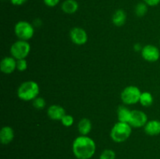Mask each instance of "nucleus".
I'll return each mask as SVG.
<instances>
[{"label":"nucleus","mask_w":160,"mask_h":159,"mask_svg":"<svg viewBox=\"0 0 160 159\" xmlns=\"http://www.w3.org/2000/svg\"><path fill=\"white\" fill-rule=\"evenodd\" d=\"M79 5L76 0H65L62 3L61 9L65 13L73 14L78 10Z\"/></svg>","instance_id":"obj_14"},{"label":"nucleus","mask_w":160,"mask_h":159,"mask_svg":"<svg viewBox=\"0 0 160 159\" xmlns=\"http://www.w3.org/2000/svg\"><path fill=\"white\" fill-rule=\"evenodd\" d=\"M28 1V0H10V2L14 6H22Z\"/></svg>","instance_id":"obj_26"},{"label":"nucleus","mask_w":160,"mask_h":159,"mask_svg":"<svg viewBox=\"0 0 160 159\" xmlns=\"http://www.w3.org/2000/svg\"><path fill=\"white\" fill-rule=\"evenodd\" d=\"M61 123L66 127H70L71 126H73V123H74V118L71 115H67L66 114L61 119Z\"/></svg>","instance_id":"obj_22"},{"label":"nucleus","mask_w":160,"mask_h":159,"mask_svg":"<svg viewBox=\"0 0 160 159\" xmlns=\"http://www.w3.org/2000/svg\"><path fill=\"white\" fill-rule=\"evenodd\" d=\"M78 131L80 134L82 136H87L88 134L90 133L91 130L92 129V122L87 118H84L78 123Z\"/></svg>","instance_id":"obj_17"},{"label":"nucleus","mask_w":160,"mask_h":159,"mask_svg":"<svg viewBox=\"0 0 160 159\" xmlns=\"http://www.w3.org/2000/svg\"><path fill=\"white\" fill-rule=\"evenodd\" d=\"M47 115L52 120H60L66 115V111L62 106L58 104H52L47 111Z\"/></svg>","instance_id":"obj_11"},{"label":"nucleus","mask_w":160,"mask_h":159,"mask_svg":"<svg viewBox=\"0 0 160 159\" xmlns=\"http://www.w3.org/2000/svg\"><path fill=\"white\" fill-rule=\"evenodd\" d=\"M14 138V131L10 126H4L0 131V140L4 145H7L12 141Z\"/></svg>","instance_id":"obj_13"},{"label":"nucleus","mask_w":160,"mask_h":159,"mask_svg":"<svg viewBox=\"0 0 160 159\" xmlns=\"http://www.w3.org/2000/svg\"><path fill=\"white\" fill-rule=\"evenodd\" d=\"M142 58L149 62H155L160 58L159 49L153 45H147L143 47L141 51Z\"/></svg>","instance_id":"obj_7"},{"label":"nucleus","mask_w":160,"mask_h":159,"mask_svg":"<svg viewBox=\"0 0 160 159\" xmlns=\"http://www.w3.org/2000/svg\"><path fill=\"white\" fill-rule=\"evenodd\" d=\"M153 101H154V99H153V96L152 95V94L146 91L142 93L139 102L144 107H149L152 104Z\"/></svg>","instance_id":"obj_18"},{"label":"nucleus","mask_w":160,"mask_h":159,"mask_svg":"<svg viewBox=\"0 0 160 159\" xmlns=\"http://www.w3.org/2000/svg\"><path fill=\"white\" fill-rule=\"evenodd\" d=\"M31 51V45L27 41L18 40L14 42L10 48V54L14 59H26Z\"/></svg>","instance_id":"obj_6"},{"label":"nucleus","mask_w":160,"mask_h":159,"mask_svg":"<svg viewBox=\"0 0 160 159\" xmlns=\"http://www.w3.org/2000/svg\"><path fill=\"white\" fill-rule=\"evenodd\" d=\"M14 32L19 40L27 41L32 38L34 34V26L29 22L21 20L16 23L14 27Z\"/></svg>","instance_id":"obj_5"},{"label":"nucleus","mask_w":160,"mask_h":159,"mask_svg":"<svg viewBox=\"0 0 160 159\" xmlns=\"http://www.w3.org/2000/svg\"><path fill=\"white\" fill-rule=\"evenodd\" d=\"M148 6H156L160 3V0H143Z\"/></svg>","instance_id":"obj_25"},{"label":"nucleus","mask_w":160,"mask_h":159,"mask_svg":"<svg viewBox=\"0 0 160 159\" xmlns=\"http://www.w3.org/2000/svg\"><path fill=\"white\" fill-rule=\"evenodd\" d=\"M142 91L136 86H128L121 92L120 98L124 104H135L140 101Z\"/></svg>","instance_id":"obj_4"},{"label":"nucleus","mask_w":160,"mask_h":159,"mask_svg":"<svg viewBox=\"0 0 160 159\" xmlns=\"http://www.w3.org/2000/svg\"><path fill=\"white\" fill-rule=\"evenodd\" d=\"M28 69V62L26 59H18L17 60V70L20 72L25 71Z\"/></svg>","instance_id":"obj_23"},{"label":"nucleus","mask_w":160,"mask_h":159,"mask_svg":"<svg viewBox=\"0 0 160 159\" xmlns=\"http://www.w3.org/2000/svg\"><path fill=\"white\" fill-rule=\"evenodd\" d=\"M145 132L148 136L154 137L160 134V121L156 119L148 121L145 126H144Z\"/></svg>","instance_id":"obj_12"},{"label":"nucleus","mask_w":160,"mask_h":159,"mask_svg":"<svg viewBox=\"0 0 160 159\" xmlns=\"http://www.w3.org/2000/svg\"><path fill=\"white\" fill-rule=\"evenodd\" d=\"M134 50H135L136 51H142L143 47H142V45H141L140 44H136V45H134Z\"/></svg>","instance_id":"obj_27"},{"label":"nucleus","mask_w":160,"mask_h":159,"mask_svg":"<svg viewBox=\"0 0 160 159\" xmlns=\"http://www.w3.org/2000/svg\"><path fill=\"white\" fill-rule=\"evenodd\" d=\"M131 132L132 126L129 123L118 122L112 126L110 137L115 143H123L131 137Z\"/></svg>","instance_id":"obj_3"},{"label":"nucleus","mask_w":160,"mask_h":159,"mask_svg":"<svg viewBox=\"0 0 160 159\" xmlns=\"http://www.w3.org/2000/svg\"><path fill=\"white\" fill-rule=\"evenodd\" d=\"M99 159H116L115 151L111 149H106L101 153Z\"/></svg>","instance_id":"obj_20"},{"label":"nucleus","mask_w":160,"mask_h":159,"mask_svg":"<svg viewBox=\"0 0 160 159\" xmlns=\"http://www.w3.org/2000/svg\"><path fill=\"white\" fill-rule=\"evenodd\" d=\"M147 123H148V116L145 112L140 110H133L131 112L129 124L132 127H144Z\"/></svg>","instance_id":"obj_8"},{"label":"nucleus","mask_w":160,"mask_h":159,"mask_svg":"<svg viewBox=\"0 0 160 159\" xmlns=\"http://www.w3.org/2000/svg\"><path fill=\"white\" fill-rule=\"evenodd\" d=\"M72 151L76 158L91 159L96 151V144L91 137L81 135L73 140Z\"/></svg>","instance_id":"obj_1"},{"label":"nucleus","mask_w":160,"mask_h":159,"mask_svg":"<svg viewBox=\"0 0 160 159\" xmlns=\"http://www.w3.org/2000/svg\"><path fill=\"white\" fill-rule=\"evenodd\" d=\"M127 20V14L123 9H119L115 11L112 17V22L115 26H121L124 25Z\"/></svg>","instance_id":"obj_15"},{"label":"nucleus","mask_w":160,"mask_h":159,"mask_svg":"<svg viewBox=\"0 0 160 159\" xmlns=\"http://www.w3.org/2000/svg\"><path fill=\"white\" fill-rule=\"evenodd\" d=\"M39 86L38 83L33 80H28L22 83L17 90V96L24 101H34L39 94Z\"/></svg>","instance_id":"obj_2"},{"label":"nucleus","mask_w":160,"mask_h":159,"mask_svg":"<svg viewBox=\"0 0 160 159\" xmlns=\"http://www.w3.org/2000/svg\"><path fill=\"white\" fill-rule=\"evenodd\" d=\"M131 112L128 107L124 105H121L117 109V118H118V122H122V123H129L130 119H131Z\"/></svg>","instance_id":"obj_16"},{"label":"nucleus","mask_w":160,"mask_h":159,"mask_svg":"<svg viewBox=\"0 0 160 159\" xmlns=\"http://www.w3.org/2000/svg\"><path fill=\"white\" fill-rule=\"evenodd\" d=\"M148 12V6L145 2H140L135 6L134 12L136 16L138 17H142L145 15Z\"/></svg>","instance_id":"obj_19"},{"label":"nucleus","mask_w":160,"mask_h":159,"mask_svg":"<svg viewBox=\"0 0 160 159\" xmlns=\"http://www.w3.org/2000/svg\"><path fill=\"white\" fill-rule=\"evenodd\" d=\"M70 37L72 42L77 45H84L88 40L87 32L81 27L72 28L70 32Z\"/></svg>","instance_id":"obj_9"},{"label":"nucleus","mask_w":160,"mask_h":159,"mask_svg":"<svg viewBox=\"0 0 160 159\" xmlns=\"http://www.w3.org/2000/svg\"><path fill=\"white\" fill-rule=\"evenodd\" d=\"M159 44H160V41H159Z\"/></svg>","instance_id":"obj_28"},{"label":"nucleus","mask_w":160,"mask_h":159,"mask_svg":"<svg viewBox=\"0 0 160 159\" xmlns=\"http://www.w3.org/2000/svg\"><path fill=\"white\" fill-rule=\"evenodd\" d=\"M43 2L48 7H55L59 4L60 0H43Z\"/></svg>","instance_id":"obj_24"},{"label":"nucleus","mask_w":160,"mask_h":159,"mask_svg":"<svg viewBox=\"0 0 160 159\" xmlns=\"http://www.w3.org/2000/svg\"><path fill=\"white\" fill-rule=\"evenodd\" d=\"M0 70L5 74H11L17 70V59L12 56H7L2 59L0 62Z\"/></svg>","instance_id":"obj_10"},{"label":"nucleus","mask_w":160,"mask_h":159,"mask_svg":"<svg viewBox=\"0 0 160 159\" xmlns=\"http://www.w3.org/2000/svg\"><path fill=\"white\" fill-rule=\"evenodd\" d=\"M33 106L34 108H35L38 110H42L45 108V101L44 100L43 98H41V97H38L35 99L33 101Z\"/></svg>","instance_id":"obj_21"}]
</instances>
